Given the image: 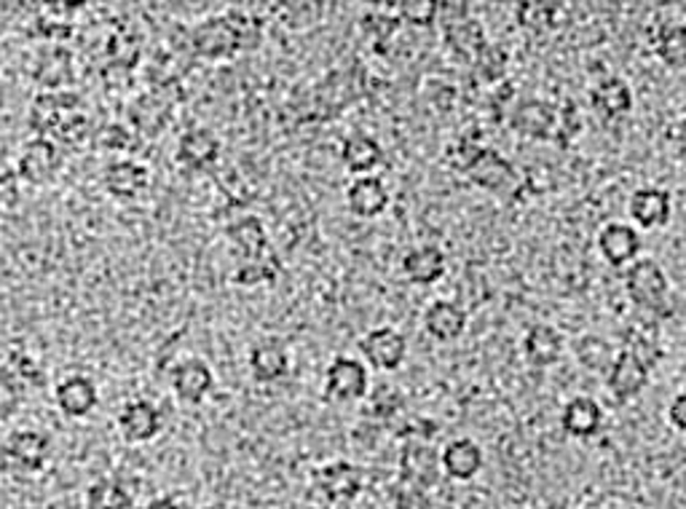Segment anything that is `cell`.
<instances>
[{
	"label": "cell",
	"instance_id": "obj_29",
	"mask_svg": "<svg viewBox=\"0 0 686 509\" xmlns=\"http://www.w3.org/2000/svg\"><path fill=\"white\" fill-rule=\"evenodd\" d=\"M424 330L440 343L461 339L467 330V311L450 300H435L424 311Z\"/></svg>",
	"mask_w": 686,
	"mask_h": 509
},
{
	"label": "cell",
	"instance_id": "obj_45",
	"mask_svg": "<svg viewBox=\"0 0 686 509\" xmlns=\"http://www.w3.org/2000/svg\"><path fill=\"white\" fill-rule=\"evenodd\" d=\"M400 16H384V14H368L362 20V27H368L375 38H389L398 30Z\"/></svg>",
	"mask_w": 686,
	"mask_h": 509
},
{
	"label": "cell",
	"instance_id": "obj_42",
	"mask_svg": "<svg viewBox=\"0 0 686 509\" xmlns=\"http://www.w3.org/2000/svg\"><path fill=\"white\" fill-rule=\"evenodd\" d=\"M400 20L416 27H429L437 20V3L435 0H411V3H400Z\"/></svg>",
	"mask_w": 686,
	"mask_h": 509
},
{
	"label": "cell",
	"instance_id": "obj_44",
	"mask_svg": "<svg viewBox=\"0 0 686 509\" xmlns=\"http://www.w3.org/2000/svg\"><path fill=\"white\" fill-rule=\"evenodd\" d=\"M392 499H394V507L398 509H416V507L426 505V490L413 486V483L400 480L398 488H394Z\"/></svg>",
	"mask_w": 686,
	"mask_h": 509
},
{
	"label": "cell",
	"instance_id": "obj_21",
	"mask_svg": "<svg viewBox=\"0 0 686 509\" xmlns=\"http://www.w3.org/2000/svg\"><path fill=\"white\" fill-rule=\"evenodd\" d=\"M560 427L568 438L577 440H590L601 432L603 427V408L598 405V400L587 395L571 397L560 410Z\"/></svg>",
	"mask_w": 686,
	"mask_h": 509
},
{
	"label": "cell",
	"instance_id": "obj_26",
	"mask_svg": "<svg viewBox=\"0 0 686 509\" xmlns=\"http://www.w3.org/2000/svg\"><path fill=\"white\" fill-rule=\"evenodd\" d=\"M226 234H228V242H231L233 250L239 253V261L242 263L263 261V257H269L271 253H274V250H271L269 234H265V225L255 218V214H244V218H239L237 223L226 231Z\"/></svg>",
	"mask_w": 686,
	"mask_h": 509
},
{
	"label": "cell",
	"instance_id": "obj_39",
	"mask_svg": "<svg viewBox=\"0 0 686 509\" xmlns=\"http://www.w3.org/2000/svg\"><path fill=\"white\" fill-rule=\"evenodd\" d=\"M46 89H59L62 81H70V54L67 52H54L43 59L39 78H35Z\"/></svg>",
	"mask_w": 686,
	"mask_h": 509
},
{
	"label": "cell",
	"instance_id": "obj_38",
	"mask_svg": "<svg viewBox=\"0 0 686 509\" xmlns=\"http://www.w3.org/2000/svg\"><path fill=\"white\" fill-rule=\"evenodd\" d=\"M483 151H486V145H480L475 137H459V140H454V143L448 145L445 156H448L450 169H456V171H461V175H467V171L475 167V162H478V158L483 156Z\"/></svg>",
	"mask_w": 686,
	"mask_h": 509
},
{
	"label": "cell",
	"instance_id": "obj_4",
	"mask_svg": "<svg viewBox=\"0 0 686 509\" xmlns=\"http://www.w3.org/2000/svg\"><path fill=\"white\" fill-rule=\"evenodd\" d=\"M370 395V373L362 359L336 357L325 370L327 402H357Z\"/></svg>",
	"mask_w": 686,
	"mask_h": 509
},
{
	"label": "cell",
	"instance_id": "obj_1",
	"mask_svg": "<svg viewBox=\"0 0 686 509\" xmlns=\"http://www.w3.org/2000/svg\"><path fill=\"white\" fill-rule=\"evenodd\" d=\"M30 126L39 137L59 140V143L78 145L89 132L84 100L73 91H46L30 106Z\"/></svg>",
	"mask_w": 686,
	"mask_h": 509
},
{
	"label": "cell",
	"instance_id": "obj_35",
	"mask_svg": "<svg viewBox=\"0 0 686 509\" xmlns=\"http://www.w3.org/2000/svg\"><path fill=\"white\" fill-rule=\"evenodd\" d=\"M654 54L667 67H686V24H665L654 38Z\"/></svg>",
	"mask_w": 686,
	"mask_h": 509
},
{
	"label": "cell",
	"instance_id": "obj_34",
	"mask_svg": "<svg viewBox=\"0 0 686 509\" xmlns=\"http://www.w3.org/2000/svg\"><path fill=\"white\" fill-rule=\"evenodd\" d=\"M364 400L368 402H364L362 416L370 421H379V424H384V421H394L405 408V395L394 384L373 386Z\"/></svg>",
	"mask_w": 686,
	"mask_h": 509
},
{
	"label": "cell",
	"instance_id": "obj_17",
	"mask_svg": "<svg viewBox=\"0 0 686 509\" xmlns=\"http://www.w3.org/2000/svg\"><path fill=\"white\" fill-rule=\"evenodd\" d=\"M510 126L521 137L529 140H553L558 126V108L545 100H523L512 110Z\"/></svg>",
	"mask_w": 686,
	"mask_h": 509
},
{
	"label": "cell",
	"instance_id": "obj_43",
	"mask_svg": "<svg viewBox=\"0 0 686 509\" xmlns=\"http://www.w3.org/2000/svg\"><path fill=\"white\" fill-rule=\"evenodd\" d=\"M437 421L422 419V416H411L403 421V427L398 429V438H403L405 443H432L437 434Z\"/></svg>",
	"mask_w": 686,
	"mask_h": 509
},
{
	"label": "cell",
	"instance_id": "obj_48",
	"mask_svg": "<svg viewBox=\"0 0 686 509\" xmlns=\"http://www.w3.org/2000/svg\"><path fill=\"white\" fill-rule=\"evenodd\" d=\"M142 509H183V505L177 499H172V496H156V499L148 501Z\"/></svg>",
	"mask_w": 686,
	"mask_h": 509
},
{
	"label": "cell",
	"instance_id": "obj_15",
	"mask_svg": "<svg viewBox=\"0 0 686 509\" xmlns=\"http://www.w3.org/2000/svg\"><path fill=\"white\" fill-rule=\"evenodd\" d=\"M598 250H601V257L609 266L622 268V266H633L639 261L641 253V234L639 229H633L630 223H606L601 229V234L596 239Z\"/></svg>",
	"mask_w": 686,
	"mask_h": 509
},
{
	"label": "cell",
	"instance_id": "obj_41",
	"mask_svg": "<svg viewBox=\"0 0 686 509\" xmlns=\"http://www.w3.org/2000/svg\"><path fill=\"white\" fill-rule=\"evenodd\" d=\"M472 70L478 73L483 81H499V78L507 73V52L497 43H488L486 52L480 54L478 63L472 65Z\"/></svg>",
	"mask_w": 686,
	"mask_h": 509
},
{
	"label": "cell",
	"instance_id": "obj_13",
	"mask_svg": "<svg viewBox=\"0 0 686 509\" xmlns=\"http://www.w3.org/2000/svg\"><path fill=\"white\" fill-rule=\"evenodd\" d=\"M59 169V148L54 140L48 137H33L20 151L17 158V175L30 186H43L52 180Z\"/></svg>",
	"mask_w": 686,
	"mask_h": 509
},
{
	"label": "cell",
	"instance_id": "obj_30",
	"mask_svg": "<svg viewBox=\"0 0 686 509\" xmlns=\"http://www.w3.org/2000/svg\"><path fill=\"white\" fill-rule=\"evenodd\" d=\"M518 24L529 33H555L564 30L571 22L568 5L564 3H534V0H523L515 9Z\"/></svg>",
	"mask_w": 686,
	"mask_h": 509
},
{
	"label": "cell",
	"instance_id": "obj_7",
	"mask_svg": "<svg viewBox=\"0 0 686 509\" xmlns=\"http://www.w3.org/2000/svg\"><path fill=\"white\" fill-rule=\"evenodd\" d=\"M622 348L639 357L649 370L660 365L663 359V341H660V324L657 317L639 311L628 319L625 330H622Z\"/></svg>",
	"mask_w": 686,
	"mask_h": 509
},
{
	"label": "cell",
	"instance_id": "obj_33",
	"mask_svg": "<svg viewBox=\"0 0 686 509\" xmlns=\"http://www.w3.org/2000/svg\"><path fill=\"white\" fill-rule=\"evenodd\" d=\"M86 509H132L134 494L116 477H100L86 488Z\"/></svg>",
	"mask_w": 686,
	"mask_h": 509
},
{
	"label": "cell",
	"instance_id": "obj_32",
	"mask_svg": "<svg viewBox=\"0 0 686 509\" xmlns=\"http://www.w3.org/2000/svg\"><path fill=\"white\" fill-rule=\"evenodd\" d=\"M341 162L351 175L364 177L368 171L381 167V162H384V148H381L379 140L370 137V134L364 132L349 134L341 145Z\"/></svg>",
	"mask_w": 686,
	"mask_h": 509
},
{
	"label": "cell",
	"instance_id": "obj_19",
	"mask_svg": "<svg viewBox=\"0 0 686 509\" xmlns=\"http://www.w3.org/2000/svg\"><path fill=\"white\" fill-rule=\"evenodd\" d=\"M389 201H392V196H389V188L384 186L381 177L373 175L355 177V180L349 182V188H346V207H349V212L355 214V218L362 220L379 218V214L386 212Z\"/></svg>",
	"mask_w": 686,
	"mask_h": 509
},
{
	"label": "cell",
	"instance_id": "obj_16",
	"mask_svg": "<svg viewBox=\"0 0 686 509\" xmlns=\"http://www.w3.org/2000/svg\"><path fill=\"white\" fill-rule=\"evenodd\" d=\"M172 391L177 400L188 405L204 402V397L215 389V373L207 362L199 357H185L172 367Z\"/></svg>",
	"mask_w": 686,
	"mask_h": 509
},
{
	"label": "cell",
	"instance_id": "obj_28",
	"mask_svg": "<svg viewBox=\"0 0 686 509\" xmlns=\"http://www.w3.org/2000/svg\"><path fill=\"white\" fill-rule=\"evenodd\" d=\"M445 268H448V257L435 244H422V247L407 250V255L403 257V274L413 285H435L445 276Z\"/></svg>",
	"mask_w": 686,
	"mask_h": 509
},
{
	"label": "cell",
	"instance_id": "obj_14",
	"mask_svg": "<svg viewBox=\"0 0 686 509\" xmlns=\"http://www.w3.org/2000/svg\"><path fill=\"white\" fill-rule=\"evenodd\" d=\"M220 137L207 126H190L185 129L177 140L175 158L185 169H207L218 164L220 158Z\"/></svg>",
	"mask_w": 686,
	"mask_h": 509
},
{
	"label": "cell",
	"instance_id": "obj_47",
	"mask_svg": "<svg viewBox=\"0 0 686 509\" xmlns=\"http://www.w3.org/2000/svg\"><path fill=\"white\" fill-rule=\"evenodd\" d=\"M667 421L678 432H686V391H678L671 405H667Z\"/></svg>",
	"mask_w": 686,
	"mask_h": 509
},
{
	"label": "cell",
	"instance_id": "obj_37",
	"mask_svg": "<svg viewBox=\"0 0 686 509\" xmlns=\"http://www.w3.org/2000/svg\"><path fill=\"white\" fill-rule=\"evenodd\" d=\"M226 16H228V22H231L233 33H237L242 52H252V48L261 46L263 22L258 20V14H252V11H244V9H231V11H226Z\"/></svg>",
	"mask_w": 686,
	"mask_h": 509
},
{
	"label": "cell",
	"instance_id": "obj_6",
	"mask_svg": "<svg viewBox=\"0 0 686 509\" xmlns=\"http://www.w3.org/2000/svg\"><path fill=\"white\" fill-rule=\"evenodd\" d=\"M6 464L20 472H41L52 456V438L39 429H17L6 438Z\"/></svg>",
	"mask_w": 686,
	"mask_h": 509
},
{
	"label": "cell",
	"instance_id": "obj_31",
	"mask_svg": "<svg viewBox=\"0 0 686 509\" xmlns=\"http://www.w3.org/2000/svg\"><path fill=\"white\" fill-rule=\"evenodd\" d=\"M443 30H445V43H448V48L456 54V57H461L469 65L478 63L480 54H483L488 46L486 30H483V24H480V20L467 16V20L448 24V27H443Z\"/></svg>",
	"mask_w": 686,
	"mask_h": 509
},
{
	"label": "cell",
	"instance_id": "obj_11",
	"mask_svg": "<svg viewBox=\"0 0 686 509\" xmlns=\"http://www.w3.org/2000/svg\"><path fill=\"white\" fill-rule=\"evenodd\" d=\"M121 438L132 445H142V443H151L162 434L164 429V416L162 410L156 408L151 400H132L121 408L119 419Z\"/></svg>",
	"mask_w": 686,
	"mask_h": 509
},
{
	"label": "cell",
	"instance_id": "obj_23",
	"mask_svg": "<svg viewBox=\"0 0 686 509\" xmlns=\"http://www.w3.org/2000/svg\"><path fill=\"white\" fill-rule=\"evenodd\" d=\"M483 464H486L483 447L475 443L472 438L450 440V443L443 447V472L450 480L459 483L472 480V477H478V472L483 469Z\"/></svg>",
	"mask_w": 686,
	"mask_h": 509
},
{
	"label": "cell",
	"instance_id": "obj_20",
	"mask_svg": "<svg viewBox=\"0 0 686 509\" xmlns=\"http://www.w3.org/2000/svg\"><path fill=\"white\" fill-rule=\"evenodd\" d=\"M671 210H673V201L671 193L663 191V188H639L633 191L628 201V212L633 218V223L644 231H654V229H663L671 220Z\"/></svg>",
	"mask_w": 686,
	"mask_h": 509
},
{
	"label": "cell",
	"instance_id": "obj_22",
	"mask_svg": "<svg viewBox=\"0 0 686 509\" xmlns=\"http://www.w3.org/2000/svg\"><path fill=\"white\" fill-rule=\"evenodd\" d=\"M148 182H151V171L145 164L132 162V158L108 164V169L102 171V186L113 199H134L145 191Z\"/></svg>",
	"mask_w": 686,
	"mask_h": 509
},
{
	"label": "cell",
	"instance_id": "obj_18",
	"mask_svg": "<svg viewBox=\"0 0 686 509\" xmlns=\"http://www.w3.org/2000/svg\"><path fill=\"white\" fill-rule=\"evenodd\" d=\"M54 400H57V408L62 416L67 419H84L89 416L91 410L97 408L100 402V391H97V384L91 381L89 376H81V373H73V376L62 378L54 389Z\"/></svg>",
	"mask_w": 686,
	"mask_h": 509
},
{
	"label": "cell",
	"instance_id": "obj_24",
	"mask_svg": "<svg viewBox=\"0 0 686 509\" xmlns=\"http://www.w3.org/2000/svg\"><path fill=\"white\" fill-rule=\"evenodd\" d=\"M523 354L531 367L545 370L564 357V335L553 324H534L523 335Z\"/></svg>",
	"mask_w": 686,
	"mask_h": 509
},
{
	"label": "cell",
	"instance_id": "obj_46",
	"mask_svg": "<svg viewBox=\"0 0 686 509\" xmlns=\"http://www.w3.org/2000/svg\"><path fill=\"white\" fill-rule=\"evenodd\" d=\"M6 367H9V370L14 373V376H20V381H22V378H28V381L33 384V386L46 384V376H43L39 362H35L33 357H28V354H22V359H20V365H17V370L11 365H6Z\"/></svg>",
	"mask_w": 686,
	"mask_h": 509
},
{
	"label": "cell",
	"instance_id": "obj_27",
	"mask_svg": "<svg viewBox=\"0 0 686 509\" xmlns=\"http://www.w3.org/2000/svg\"><path fill=\"white\" fill-rule=\"evenodd\" d=\"M247 365H250L252 378H255L258 384H274L287 378L290 354L280 341H261L250 348Z\"/></svg>",
	"mask_w": 686,
	"mask_h": 509
},
{
	"label": "cell",
	"instance_id": "obj_2",
	"mask_svg": "<svg viewBox=\"0 0 686 509\" xmlns=\"http://www.w3.org/2000/svg\"><path fill=\"white\" fill-rule=\"evenodd\" d=\"M625 292L635 309L657 319H671L676 311L671 281H667L665 268L654 257H639L633 266H628Z\"/></svg>",
	"mask_w": 686,
	"mask_h": 509
},
{
	"label": "cell",
	"instance_id": "obj_8",
	"mask_svg": "<svg viewBox=\"0 0 686 509\" xmlns=\"http://www.w3.org/2000/svg\"><path fill=\"white\" fill-rule=\"evenodd\" d=\"M649 376H652V370H649L644 362L633 357L625 348H620L614 354L609 373H606V389H609V395L617 402H630L646 389Z\"/></svg>",
	"mask_w": 686,
	"mask_h": 509
},
{
	"label": "cell",
	"instance_id": "obj_25",
	"mask_svg": "<svg viewBox=\"0 0 686 509\" xmlns=\"http://www.w3.org/2000/svg\"><path fill=\"white\" fill-rule=\"evenodd\" d=\"M590 106L603 121H617L633 110V89L622 78L609 76L590 89Z\"/></svg>",
	"mask_w": 686,
	"mask_h": 509
},
{
	"label": "cell",
	"instance_id": "obj_10",
	"mask_svg": "<svg viewBox=\"0 0 686 509\" xmlns=\"http://www.w3.org/2000/svg\"><path fill=\"white\" fill-rule=\"evenodd\" d=\"M465 177L469 182H475V186L483 188V191H491L497 196L515 193L518 186H521V175H518V169L507 162L502 153L493 148H486L483 156L475 162V167L469 169Z\"/></svg>",
	"mask_w": 686,
	"mask_h": 509
},
{
	"label": "cell",
	"instance_id": "obj_40",
	"mask_svg": "<svg viewBox=\"0 0 686 509\" xmlns=\"http://www.w3.org/2000/svg\"><path fill=\"white\" fill-rule=\"evenodd\" d=\"M579 132H582V115H579V108L571 100H566L558 108V126H555L553 143L560 145V148H568Z\"/></svg>",
	"mask_w": 686,
	"mask_h": 509
},
{
	"label": "cell",
	"instance_id": "obj_49",
	"mask_svg": "<svg viewBox=\"0 0 686 509\" xmlns=\"http://www.w3.org/2000/svg\"><path fill=\"white\" fill-rule=\"evenodd\" d=\"M676 137H678V143H682V145H684V148H686V119H684V121H678Z\"/></svg>",
	"mask_w": 686,
	"mask_h": 509
},
{
	"label": "cell",
	"instance_id": "obj_12",
	"mask_svg": "<svg viewBox=\"0 0 686 509\" xmlns=\"http://www.w3.org/2000/svg\"><path fill=\"white\" fill-rule=\"evenodd\" d=\"M360 352L375 370H398L407 359V339L394 328H375L364 333Z\"/></svg>",
	"mask_w": 686,
	"mask_h": 509
},
{
	"label": "cell",
	"instance_id": "obj_3",
	"mask_svg": "<svg viewBox=\"0 0 686 509\" xmlns=\"http://www.w3.org/2000/svg\"><path fill=\"white\" fill-rule=\"evenodd\" d=\"M364 488V472L351 462H330L317 472L312 494L319 496L327 507L351 505Z\"/></svg>",
	"mask_w": 686,
	"mask_h": 509
},
{
	"label": "cell",
	"instance_id": "obj_36",
	"mask_svg": "<svg viewBox=\"0 0 686 509\" xmlns=\"http://www.w3.org/2000/svg\"><path fill=\"white\" fill-rule=\"evenodd\" d=\"M280 257L271 253L263 261H247L239 263L237 274H233V285L239 287H258V285H271V281L280 276Z\"/></svg>",
	"mask_w": 686,
	"mask_h": 509
},
{
	"label": "cell",
	"instance_id": "obj_5",
	"mask_svg": "<svg viewBox=\"0 0 686 509\" xmlns=\"http://www.w3.org/2000/svg\"><path fill=\"white\" fill-rule=\"evenodd\" d=\"M190 46H194L196 57L209 59V63L231 59L242 52L237 33H233L231 22H228L226 14L209 16V20L196 24L194 33H190Z\"/></svg>",
	"mask_w": 686,
	"mask_h": 509
},
{
	"label": "cell",
	"instance_id": "obj_9",
	"mask_svg": "<svg viewBox=\"0 0 686 509\" xmlns=\"http://www.w3.org/2000/svg\"><path fill=\"white\" fill-rule=\"evenodd\" d=\"M443 453L432 443H405L400 451V480L418 488H432L440 480Z\"/></svg>",
	"mask_w": 686,
	"mask_h": 509
}]
</instances>
